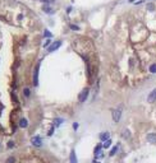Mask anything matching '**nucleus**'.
<instances>
[{"mask_svg":"<svg viewBox=\"0 0 156 163\" xmlns=\"http://www.w3.org/2000/svg\"><path fill=\"white\" fill-rule=\"evenodd\" d=\"M61 122H63V118H55V125H56V126H59Z\"/></svg>","mask_w":156,"mask_h":163,"instance_id":"19","label":"nucleus"},{"mask_svg":"<svg viewBox=\"0 0 156 163\" xmlns=\"http://www.w3.org/2000/svg\"><path fill=\"white\" fill-rule=\"evenodd\" d=\"M42 10L45 13H47V14H53L54 13V10H53V8H50L49 5H44V8H42Z\"/></svg>","mask_w":156,"mask_h":163,"instance_id":"12","label":"nucleus"},{"mask_svg":"<svg viewBox=\"0 0 156 163\" xmlns=\"http://www.w3.org/2000/svg\"><path fill=\"white\" fill-rule=\"evenodd\" d=\"M44 36L47 37V38H51V37H53V35H51V33L47 31V29H45V32H44Z\"/></svg>","mask_w":156,"mask_h":163,"instance_id":"17","label":"nucleus"},{"mask_svg":"<svg viewBox=\"0 0 156 163\" xmlns=\"http://www.w3.org/2000/svg\"><path fill=\"white\" fill-rule=\"evenodd\" d=\"M101 150H102V144L96 145V148H95V155H96V157H97V155H100V154H102Z\"/></svg>","mask_w":156,"mask_h":163,"instance_id":"10","label":"nucleus"},{"mask_svg":"<svg viewBox=\"0 0 156 163\" xmlns=\"http://www.w3.org/2000/svg\"><path fill=\"white\" fill-rule=\"evenodd\" d=\"M123 136H124V138H129V136H131V134H129L128 130H124V131H123Z\"/></svg>","mask_w":156,"mask_h":163,"instance_id":"20","label":"nucleus"},{"mask_svg":"<svg viewBox=\"0 0 156 163\" xmlns=\"http://www.w3.org/2000/svg\"><path fill=\"white\" fill-rule=\"evenodd\" d=\"M53 134H54V127H51L50 130H49V132H47V135H49V136H51Z\"/></svg>","mask_w":156,"mask_h":163,"instance_id":"25","label":"nucleus"},{"mask_svg":"<svg viewBox=\"0 0 156 163\" xmlns=\"http://www.w3.org/2000/svg\"><path fill=\"white\" fill-rule=\"evenodd\" d=\"M78 126H79V125H78V122H74V124H73V129H74V130H77Z\"/></svg>","mask_w":156,"mask_h":163,"instance_id":"26","label":"nucleus"},{"mask_svg":"<svg viewBox=\"0 0 156 163\" xmlns=\"http://www.w3.org/2000/svg\"><path fill=\"white\" fill-rule=\"evenodd\" d=\"M19 126L22 129H24V127H27L28 126V121H27V118H21L19 120Z\"/></svg>","mask_w":156,"mask_h":163,"instance_id":"9","label":"nucleus"},{"mask_svg":"<svg viewBox=\"0 0 156 163\" xmlns=\"http://www.w3.org/2000/svg\"><path fill=\"white\" fill-rule=\"evenodd\" d=\"M147 101L150 102V103H152V102L156 101V88H155L152 92H150V94L147 96Z\"/></svg>","mask_w":156,"mask_h":163,"instance_id":"6","label":"nucleus"},{"mask_svg":"<svg viewBox=\"0 0 156 163\" xmlns=\"http://www.w3.org/2000/svg\"><path fill=\"white\" fill-rule=\"evenodd\" d=\"M109 138H110V134L107 131L100 134V139H101V142H106V140H109Z\"/></svg>","mask_w":156,"mask_h":163,"instance_id":"8","label":"nucleus"},{"mask_svg":"<svg viewBox=\"0 0 156 163\" xmlns=\"http://www.w3.org/2000/svg\"><path fill=\"white\" fill-rule=\"evenodd\" d=\"M23 94H24V97H26V98H28L29 96H31V92H29V88H24V89H23Z\"/></svg>","mask_w":156,"mask_h":163,"instance_id":"13","label":"nucleus"},{"mask_svg":"<svg viewBox=\"0 0 156 163\" xmlns=\"http://www.w3.org/2000/svg\"><path fill=\"white\" fill-rule=\"evenodd\" d=\"M118 145H115V147H113V149L110 150V157H113V155H115V153H117V150H118Z\"/></svg>","mask_w":156,"mask_h":163,"instance_id":"14","label":"nucleus"},{"mask_svg":"<svg viewBox=\"0 0 156 163\" xmlns=\"http://www.w3.org/2000/svg\"><path fill=\"white\" fill-rule=\"evenodd\" d=\"M61 46V41H55V42H53L51 45L49 46V52H53V51H55V50H58L59 47Z\"/></svg>","mask_w":156,"mask_h":163,"instance_id":"4","label":"nucleus"},{"mask_svg":"<svg viewBox=\"0 0 156 163\" xmlns=\"http://www.w3.org/2000/svg\"><path fill=\"white\" fill-rule=\"evenodd\" d=\"M69 27H70V29H73V31H79V27L76 25V24H70Z\"/></svg>","mask_w":156,"mask_h":163,"instance_id":"18","label":"nucleus"},{"mask_svg":"<svg viewBox=\"0 0 156 163\" xmlns=\"http://www.w3.org/2000/svg\"><path fill=\"white\" fill-rule=\"evenodd\" d=\"M50 43H51V40H46L45 43H44V47H47V46L50 45Z\"/></svg>","mask_w":156,"mask_h":163,"instance_id":"23","label":"nucleus"},{"mask_svg":"<svg viewBox=\"0 0 156 163\" xmlns=\"http://www.w3.org/2000/svg\"><path fill=\"white\" fill-rule=\"evenodd\" d=\"M70 163H78L77 162V155H76V152L74 150L70 152Z\"/></svg>","mask_w":156,"mask_h":163,"instance_id":"11","label":"nucleus"},{"mask_svg":"<svg viewBox=\"0 0 156 163\" xmlns=\"http://www.w3.org/2000/svg\"><path fill=\"white\" fill-rule=\"evenodd\" d=\"M32 144L35 147H41V144H42V139H41V136H39V135H36V136H33L32 138Z\"/></svg>","mask_w":156,"mask_h":163,"instance_id":"5","label":"nucleus"},{"mask_svg":"<svg viewBox=\"0 0 156 163\" xmlns=\"http://www.w3.org/2000/svg\"><path fill=\"white\" fill-rule=\"evenodd\" d=\"M40 1H44V3H47V4H51V3H54L55 0H40Z\"/></svg>","mask_w":156,"mask_h":163,"instance_id":"24","label":"nucleus"},{"mask_svg":"<svg viewBox=\"0 0 156 163\" xmlns=\"http://www.w3.org/2000/svg\"><path fill=\"white\" fill-rule=\"evenodd\" d=\"M150 73H152V74H156V64H152L151 66H150Z\"/></svg>","mask_w":156,"mask_h":163,"instance_id":"16","label":"nucleus"},{"mask_svg":"<svg viewBox=\"0 0 156 163\" xmlns=\"http://www.w3.org/2000/svg\"><path fill=\"white\" fill-rule=\"evenodd\" d=\"M13 145H14V143H13V142H9V143H8V148H12Z\"/></svg>","mask_w":156,"mask_h":163,"instance_id":"27","label":"nucleus"},{"mask_svg":"<svg viewBox=\"0 0 156 163\" xmlns=\"http://www.w3.org/2000/svg\"><path fill=\"white\" fill-rule=\"evenodd\" d=\"M110 145H111V140L109 139V140H106V142L102 144V148H105V149H107V148H109Z\"/></svg>","mask_w":156,"mask_h":163,"instance_id":"15","label":"nucleus"},{"mask_svg":"<svg viewBox=\"0 0 156 163\" xmlns=\"http://www.w3.org/2000/svg\"><path fill=\"white\" fill-rule=\"evenodd\" d=\"M88 93H90V89L88 88H84V89L81 92V94H79V102H84L87 99V97H88Z\"/></svg>","mask_w":156,"mask_h":163,"instance_id":"3","label":"nucleus"},{"mask_svg":"<svg viewBox=\"0 0 156 163\" xmlns=\"http://www.w3.org/2000/svg\"><path fill=\"white\" fill-rule=\"evenodd\" d=\"M70 12H72V8H70V6H69V8L67 9V13H70Z\"/></svg>","mask_w":156,"mask_h":163,"instance_id":"28","label":"nucleus"},{"mask_svg":"<svg viewBox=\"0 0 156 163\" xmlns=\"http://www.w3.org/2000/svg\"><path fill=\"white\" fill-rule=\"evenodd\" d=\"M147 140L151 144H156V132H150L147 134Z\"/></svg>","mask_w":156,"mask_h":163,"instance_id":"7","label":"nucleus"},{"mask_svg":"<svg viewBox=\"0 0 156 163\" xmlns=\"http://www.w3.org/2000/svg\"><path fill=\"white\" fill-rule=\"evenodd\" d=\"M14 162H16V158L14 157H9L8 161H6V163H14Z\"/></svg>","mask_w":156,"mask_h":163,"instance_id":"21","label":"nucleus"},{"mask_svg":"<svg viewBox=\"0 0 156 163\" xmlns=\"http://www.w3.org/2000/svg\"><path fill=\"white\" fill-rule=\"evenodd\" d=\"M39 69H40V62L35 66V70H33V86L35 87L39 86Z\"/></svg>","mask_w":156,"mask_h":163,"instance_id":"2","label":"nucleus"},{"mask_svg":"<svg viewBox=\"0 0 156 163\" xmlns=\"http://www.w3.org/2000/svg\"><path fill=\"white\" fill-rule=\"evenodd\" d=\"M147 9H148V10H151V12H152V10L155 9V5H154V4H151V3H150V4L147 5Z\"/></svg>","mask_w":156,"mask_h":163,"instance_id":"22","label":"nucleus"},{"mask_svg":"<svg viewBox=\"0 0 156 163\" xmlns=\"http://www.w3.org/2000/svg\"><path fill=\"white\" fill-rule=\"evenodd\" d=\"M122 117V107H118V108L113 110V120L114 122H119Z\"/></svg>","mask_w":156,"mask_h":163,"instance_id":"1","label":"nucleus"}]
</instances>
